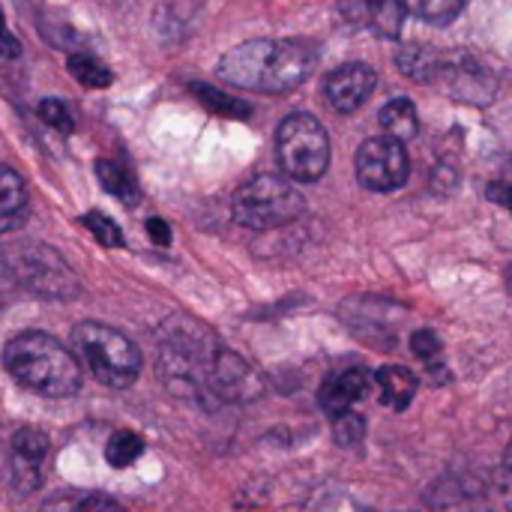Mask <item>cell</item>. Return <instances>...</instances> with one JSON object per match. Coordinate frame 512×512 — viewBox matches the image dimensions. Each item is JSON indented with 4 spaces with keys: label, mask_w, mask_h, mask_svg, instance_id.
Instances as JSON below:
<instances>
[{
    "label": "cell",
    "mask_w": 512,
    "mask_h": 512,
    "mask_svg": "<svg viewBox=\"0 0 512 512\" xmlns=\"http://www.w3.org/2000/svg\"><path fill=\"white\" fill-rule=\"evenodd\" d=\"M333 438H336V444H342V447H354V444H360L363 438H366V420L357 414V411H342V414H336L333 417Z\"/></svg>",
    "instance_id": "7402d4cb"
},
{
    "label": "cell",
    "mask_w": 512,
    "mask_h": 512,
    "mask_svg": "<svg viewBox=\"0 0 512 512\" xmlns=\"http://www.w3.org/2000/svg\"><path fill=\"white\" fill-rule=\"evenodd\" d=\"M408 15H417L429 24H450L465 9V0H402Z\"/></svg>",
    "instance_id": "ac0fdd59"
},
{
    "label": "cell",
    "mask_w": 512,
    "mask_h": 512,
    "mask_svg": "<svg viewBox=\"0 0 512 512\" xmlns=\"http://www.w3.org/2000/svg\"><path fill=\"white\" fill-rule=\"evenodd\" d=\"M192 93L201 99V105H207L210 111H216L222 117L246 120L252 114V108L246 102H240V99H234V96H228V93H222V90H216L210 84H192Z\"/></svg>",
    "instance_id": "d6986e66"
},
{
    "label": "cell",
    "mask_w": 512,
    "mask_h": 512,
    "mask_svg": "<svg viewBox=\"0 0 512 512\" xmlns=\"http://www.w3.org/2000/svg\"><path fill=\"white\" fill-rule=\"evenodd\" d=\"M6 36V18H3V12H0V39Z\"/></svg>",
    "instance_id": "f546056e"
},
{
    "label": "cell",
    "mask_w": 512,
    "mask_h": 512,
    "mask_svg": "<svg viewBox=\"0 0 512 512\" xmlns=\"http://www.w3.org/2000/svg\"><path fill=\"white\" fill-rule=\"evenodd\" d=\"M501 486H504V489L512 495V444L507 447L504 462H501Z\"/></svg>",
    "instance_id": "f1b7e54d"
},
{
    "label": "cell",
    "mask_w": 512,
    "mask_h": 512,
    "mask_svg": "<svg viewBox=\"0 0 512 512\" xmlns=\"http://www.w3.org/2000/svg\"><path fill=\"white\" fill-rule=\"evenodd\" d=\"M141 453H144V441H141V435H135L129 429L114 432L105 444V459L111 468H129Z\"/></svg>",
    "instance_id": "ffe728a7"
},
{
    "label": "cell",
    "mask_w": 512,
    "mask_h": 512,
    "mask_svg": "<svg viewBox=\"0 0 512 512\" xmlns=\"http://www.w3.org/2000/svg\"><path fill=\"white\" fill-rule=\"evenodd\" d=\"M36 111H39V117H42L51 129H57V132H63V135H69V132L75 129V117H72V111H69V105H66L63 99H42Z\"/></svg>",
    "instance_id": "603a6c76"
},
{
    "label": "cell",
    "mask_w": 512,
    "mask_h": 512,
    "mask_svg": "<svg viewBox=\"0 0 512 512\" xmlns=\"http://www.w3.org/2000/svg\"><path fill=\"white\" fill-rule=\"evenodd\" d=\"M231 210L237 225L252 231H267L300 219L306 204L291 180L279 174H258L234 192Z\"/></svg>",
    "instance_id": "277c9868"
},
{
    "label": "cell",
    "mask_w": 512,
    "mask_h": 512,
    "mask_svg": "<svg viewBox=\"0 0 512 512\" xmlns=\"http://www.w3.org/2000/svg\"><path fill=\"white\" fill-rule=\"evenodd\" d=\"M276 153L282 171L297 183H315L330 165V138L312 114H291L279 123Z\"/></svg>",
    "instance_id": "5b68a950"
},
{
    "label": "cell",
    "mask_w": 512,
    "mask_h": 512,
    "mask_svg": "<svg viewBox=\"0 0 512 512\" xmlns=\"http://www.w3.org/2000/svg\"><path fill=\"white\" fill-rule=\"evenodd\" d=\"M96 177L102 183V189L114 198H120L123 204H135L138 201V183L135 177L120 165V162H111V159H99L96 162Z\"/></svg>",
    "instance_id": "9a60e30c"
},
{
    "label": "cell",
    "mask_w": 512,
    "mask_h": 512,
    "mask_svg": "<svg viewBox=\"0 0 512 512\" xmlns=\"http://www.w3.org/2000/svg\"><path fill=\"white\" fill-rule=\"evenodd\" d=\"M375 81H378L375 69H369L366 63H345V66H339L336 72L327 75L324 93H327V102L336 111L351 114L372 96Z\"/></svg>",
    "instance_id": "30bf717a"
},
{
    "label": "cell",
    "mask_w": 512,
    "mask_h": 512,
    "mask_svg": "<svg viewBox=\"0 0 512 512\" xmlns=\"http://www.w3.org/2000/svg\"><path fill=\"white\" fill-rule=\"evenodd\" d=\"M507 288H510V291H512V267H510V270H507Z\"/></svg>",
    "instance_id": "4dcf8cb0"
},
{
    "label": "cell",
    "mask_w": 512,
    "mask_h": 512,
    "mask_svg": "<svg viewBox=\"0 0 512 512\" xmlns=\"http://www.w3.org/2000/svg\"><path fill=\"white\" fill-rule=\"evenodd\" d=\"M264 390L258 372L234 351H216L210 366V393L222 402H252Z\"/></svg>",
    "instance_id": "9c48e42d"
},
{
    "label": "cell",
    "mask_w": 512,
    "mask_h": 512,
    "mask_svg": "<svg viewBox=\"0 0 512 512\" xmlns=\"http://www.w3.org/2000/svg\"><path fill=\"white\" fill-rule=\"evenodd\" d=\"M375 387L381 393V402L393 411H405L417 396V378L405 366H381L375 372Z\"/></svg>",
    "instance_id": "4fadbf2b"
},
{
    "label": "cell",
    "mask_w": 512,
    "mask_h": 512,
    "mask_svg": "<svg viewBox=\"0 0 512 512\" xmlns=\"http://www.w3.org/2000/svg\"><path fill=\"white\" fill-rule=\"evenodd\" d=\"M411 159L405 153V144L384 135L369 138L357 150V177L372 192H393L408 183Z\"/></svg>",
    "instance_id": "52a82bcc"
},
{
    "label": "cell",
    "mask_w": 512,
    "mask_h": 512,
    "mask_svg": "<svg viewBox=\"0 0 512 512\" xmlns=\"http://www.w3.org/2000/svg\"><path fill=\"white\" fill-rule=\"evenodd\" d=\"M48 435L24 426L15 432L9 447V477L18 495H33L45 483V462H48Z\"/></svg>",
    "instance_id": "ba28073f"
},
{
    "label": "cell",
    "mask_w": 512,
    "mask_h": 512,
    "mask_svg": "<svg viewBox=\"0 0 512 512\" xmlns=\"http://www.w3.org/2000/svg\"><path fill=\"white\" fill-rule=\"evenodd\" d=\"M15 288H18V282H15V273L9 267V258H6V252H0V309L12 300Z\"/></svg>",
    "instance_id": "d4e9b609"
},
{
    "label": "cell",
    "mask_w": 512,
    "mask_h": 512,
    "mask_svg": "<svg viewBox=\"0 0 512 512\" xmlns=\"http://www.w3.org/2000/svg\"><path fill=\"white\" fill-rule=\"evenodd\" d=\"M24 219H27L24 180L9 165H0V234L15 231Z\"/></svg>",
    "instance_id": "7c38bea8"
},
{
    "label": "cell",
    "mask_w": 512,
    "mask_h": 512,
    "mask_svg": "<svg viewBox=\"0 0 512 512\" xmlns=\"http://www.w3.org/2000/svg\"><path fill=\"white\" fill-rule=\"evenodd\" d=\"M66 507H75V510H120V504L114 498H105V495H90V498L66 501Z\"/></svg>",
    "instance_id": "4316f807"
},
{
    "label": "cell",
    "mask_w": 512,
    "mask_h": 512,
    "mask_svg": "<svg viewBox=\"0 0 512 512\" xmlns=\"http://www.w3.org/2000/svg\"><path fill=\"white\" fill-rule=\"evenodd\" d=\"M66 69H69V72H72V78H75L78 84H84V87H96V90H102V87H108V84L114 81L111 69H108L105 63H99L93 54H69Z\"/></svg>",
    "instance_id": "e0dca14e"
},
{
    "label": "cell",
    "mask_w": 512,
    "mask_h": 512,
    "mask_svg": "<svg viewBox=\"0 0 512 512\" xmlns=\"http://www.w3.org/2000/svg\"><path fill=\"white\" fill-rule=\"evenodd\" d=\"M3 366L24 390L45 399H66L81 387V366L75 354L54 336L36 330L6 342Z\"/></svg>",
    "instance_id": "7a4b0ae2"
},
{
    "label": "cell",
    "mask_w": 512,
    "mask_h": 512,
    "mask_svg": "<svg viewBox=\"0 0 512 512\" xmlns=\"http://www.w3.org/2000/svg\"><path fill=\"white\" fill-rule=\"evenodd\" d=\"M315 69V48L303 39H252L219 60V78L252 93H291Z\"/></svg>",
    "instance_id": "6da1fadb"
},
{
    "label": "cell",
    "mask_w": 512,
    "mask_h": 512,
    "mask_svg": "<svg viewBox=\"0 0 512 512\" xmlns=\"http://www.w3.org/2000/svg\"><path fill=\"white\" fill-rule=\"evenodd\" d=\"M147 234H150V240H153L156 246H168V243H171V228H168V222L159 219V216L147 219Z\"/></svg>",
    "instance_id": "83f0119b"
},
{
    "label": "cell",
    "mask_w": 512,
    "mask_h": 512,
    "mask_svg": "<svg viewBox=\"0 0 512 512\" xmlns=\"http://www.w3.org/2000/svg\"><path fill=\"white\" fill-rule=\"evenodd\" d=\"M9 267L15 273L18 288L42 297V300H72L81 285L75 270L63 261V255L45 243H21L6 252Z\"/></svg>",
    "instance_id": "8992f818"
},
{
    "label": "cell",
    "mask_w": 512,
    "mask_h": 512,
    "mask_svg": "<svg viewBox=\"0 0 512 512\" xmlns=\"http://www.w3.org/2000/svg\"><path fill=\"white\" fill-rule=\"evenodd\" d=\"M486 195H489V201H495L498 207H504L507 213H512V183L495 180V183L486 186Z\"/></svg>",
    "instance_id": "484cf974"
},
{
    "label": "cell",
    "mask_w": 512,
    "mask_h": 512,
    "mask_svg": "<svg viewBox=\"0 0 512 512\" xmlns=\"http://www.w3.org/2000/svg\"><path fill=\"white\" fill-rule=\"evenodd\" d=\"M81 222L87 225V231H90L102 246H108V249H123V246H126V237H123V231L114 225V219H111V216H105V213L93 210V213H84V219H81Z\"/></svg>",
    "instance_id": "44dd1931"
},
{
    "label": "cell",
    "mask_w": 512,
    "mask_h": 512,
    "mask_svg": "<svg viewBox=\"0 0 512 512\" xmlns=\"http://www.w3.org/2000/svg\"><path fill=\"white\" fill-rule=\"evenodd\" d=\"M381 129H384V135H390V138H396V141H411V138H417V132H420V117H417V105L411 102V99H405V96H399V99H390L384 108H381Z\"/></svg>",
    "instance_id": "5bb4252c"
},
{
    "label": "cell",
    "mask_w": 512,
    "mask_h": 512,
    "mask_svg": "<svg viewBox=\"0 0 512 512\" xmlns=\"http://www.w3.org/2000/svg\"><path fill=\"white\" fill-rule=\"evenodd\" d=\"M399 66L417 81H435L444 69V57L426 45H411L399 54Z\"/></svg>",
    "instance_id": "2e32d148"
},
{
    "label": "cell",
    "mask_w": 512,
    "mask_h": 512,
    "mask_svg": "<svg viewBox=\"0 0 512 512\" xmlns=\"http://www.w3.org/2000/svg\"><path fill=\"white\" fill-rule=\"evenodd\" d=\"M411 348H414L417 360L426 363V369L429 366H438V360H441V339L432 330H417L411 336Z\"/></svg>",
    "instance_id": "cb8c5ba5"
},
{
    "label": "cell",
    "mask_w": 512,
    "mask_h": 512,
    "mask_svg": "<svg viewBox=\"0 0 512 512\" xmlns=\"http://www.w3.org/2000/svg\"><path fill=\"white\" fill-rule=\"evenodd\" d=\"M72 345L75 354L84 360V366L93 372L96 381L105 387H132L135 378L141 375V351L132 345L129 336L120 330L99 324V321H84L72 330Z\"/></svg>",
    "instance_id": "3957f363"
},
{
    "label": "cell",
    "mask_w": 512,
    "mask_h": 512,
    "mask_svg": "<svg viewBox=\"0 0 512 512\" xmlns=\"http://www.w3.org/2000/svg\"><path fill=\"white\" fill-rule=\"evenodd\" d=\"M375 384V375H369L366 369H342V372H333L324 384H321V393H318V402L321 408L336 417L348 408H354V402H360Z\"/></svg>",
    "instance_id": "8fae6325"
}]
</instances>
